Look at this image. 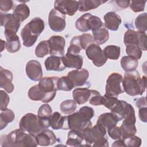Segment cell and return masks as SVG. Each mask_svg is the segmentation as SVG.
Returning <instances> with one entry per match:
<instances>
[{
  "label": "cell",
  "mask_w": 147,
  "mask_h": 147,
  "mask_svg": "<svg viewBox=\"0 0 147 147\" xmlns=\"http://www.w3.org/2000/svg\"><path fill=\"white\" fill-rule=\"evenodd\" d=\"M91 95V90L87 88H77L72 92L74 100L78 105H83L89 100Z\"/></svg>",
  "instance_id": "25"
},
{
  "label": "cell",
  "mask_w": 147,
  "mask_h": 147,
  "mask_svg": "<svg viewBox=\"0 0 147 147\" xmlns=\"http://www.w3.org/2000/svg\"><path fill=\"white\" fill-rule=\"evenodd\" d=\"M49 121L50 119H42L33 113H29L21 118L19 127L20 129L35 137L50 126Z\"/></svg>",
  "instance_id": "3"
},
{
  "label": "cell",
  "mask_w": 147,
  "mask_h": 147,
  "mask_svg": "<svg viewBox=\"0 0 147 147\" xmlns=\"http://www.w3.org/2000/svg\"><path fill=\"white\" fill-rule=\"evenodd\" d=\"M25 26L32 36L38 37L43 32L45 28V24L44 21L41 18L35 17L25 25Z\"/></svg>",
  "instance_id": "24"
},
{
  "label": "cell",
  "mask_w": 147,
  "mask_h": 147,
  "mask_svg": "<svg viewBox=\"0 0 147 147\" xmlns=\"http://www.w3.org/2000/svg\"><path fill=\"white\" fill-rule=\"evenodd\" d=\"M126 52L128 56H131L137 60L140 59L142 55L141 49L140 47L133 45H126Z\"/></svg>",
  "instance_id": "42"
},
{
  "label": "cell",
  "mask_w": 147,
  "mask_h": 147,
  "mask_svg": "<svg viewBox=\"0 0 147 147\" xmlns=\"http://www.w3.org/2000/svg\"><path fill=\"white\" fill-rule=\"evenodd\" d=\"M146 1H131L130 6L132 11L137 13L144 10Z\"/></svg>",
  "instance_id": "48"
},
{
  "label": "cell",
  "mask_w": 147,
  "mask_h": 147,
  "mask_svg": "<svg viewBox=\"0 0 147 147\" xmlns=\"http://www.w3.org/2000/svg\"><path fill=\"white\" fill-rule=\"evenodd\" d=\"M54 8L65 16H72L79 9V3L77 1L57 0L54 2Z\"/></svg>",
  "instance_id": "12"
},
{
  "label": "cell",
  "mask_w": 147,
  "mask_h": 147,
  "mask_svg": "<svg viewBox=\"0 0 147 147\" xmlns=\"http://www.w3.org/2000/svg\"><path fill=\"white\" fill-rule=\"evenodd\" d=\"M74 87H75L72 81L67 75L59 78L57 82L58 90L69 91H71Z\"/></svg>",
  "instance_id": "39"
},
{
  "label": "cell",
  "mask_w": 147,
  "mask_h": 147,
  "mask_svg": "<svg viewBox=\"0 0 147 147\" xmlns=\"http://www.w3.org/2000/svg\"><path fill=\"white\" fill-rule=\"evenodd\" d=\"M35 139L38 145L40 146L52 145L57 141L56 136L53 131L48 129L37 134Z\"/></svg>",
  "instance_id": "18"
},
{
  "label": "cell",
  "mask_w": 147,
  "mask_h": 147,
  "mask_svg": "<svg viewBox=\"0 0 147 147\" xmlns=\"http://www.w3.org/2000/svg\"><path fill=\"white\" fill-rule=\"evenodd\" d=\"M145 76L141 77L137 71L126 72L123 78L122 84L124 92L130 96L141 95L146 87Z\"/></svg>",
  "instance_id": "2"
},
{
  "label": "cell",
  "mask_w": 147,
  "mask_h": 147,
  "mask_svg": "<svg viewBox=\"0 0 147 147\" xmlns=\"http://www.w3.org/2000/svg\"><path fill=\"white\" fill-rule=\"evenodd\" d=\"M84 140L83 134L76 130H71L68 133L66 145L68 146H81Z\"/></svg>",
  "instance_id": "26"
},
{
  "label": "cell",
  "mask_w": 147,
  "mask_h": 147,
  "mask_svg": "<svg viewBox=\"0 0 147 147\" xmlns=\"http://www.w3.org/2000/svg\"><path fill=\"white\" fill-rule=\"evenodd\" d=\"M123 77L117 72L111 73L107 78L105 87V95L117 97L119 94L124 92L122 87Z\"/></svg>",
  "instance_id": "6"
},
{
  "label": "cell",
  "mask_w": 147,
  "mask_h": 147,
  "mask_svg": "<svg viewBox=\"0 0 147 147\" xmlns=\"http://www.w3.org/2000/svg\"><path fill=\"white\" fill-rule=\"evenodd\" d=\"M0 142L3 147L37 146L38 145L34 136L20 129L13 130L7 135L1 136Z\"/></svg>",
  "instance_id": "1"
},
{
  "label": "cell",
  "mask_w": 147,
  "mask_h": 147,
  "mask_svg": "<svg viewBox=\"0 0 147 147\" xmlns=\"http://www.w3.org/2000/svg\"><path fill=\"white\" fill-rule=\"evenodd\" d=\"M51 56L63 57L64 55L65 40L61 36H52L48 40Z\"/></svg>",
  "instance_id": "11"
},
{
  "label": "cell",
  "mask_w": 147,
  "mask_h": 147,
  "mask_svg": "<svg viewBox=\"0 0 147 147\" xmlns=\"http://www.w3.org/2000/svg\"><path fill=\"white\" fill-rule=\"evenodd\" d=\"M13 6V2L11 0H1L0 1V9L1 13L7 12L10 10Z\"/></svg>",
  "instance_id": "51"
},
{
  "label": "cell",
  "mask_w": 147,
  "mask_h": 147,
  "mask_svg": "<svg viewBox=\"0 0 147 147\" xmlns=\"http://www.w3.org/2000/svg\"><path fill=\"white\" fill-rule=\"evenodd\" d=\"M105 2H106V1L102 0H80L78 1V10L81 12L87 11L97 8L100 5H102Z\"/></svg>",
  "instance_id": "29"
},
{
  "label": "cell",
  "mask_w": 147,
  "mask_h": 147,
  "mask_svg": "<svg viewBox=\"0 0 147 147\" xmlns=\"http://www.w3.org/2000/svg\"><path fill=\"white\" fill-rule=\"evenodd\" d=\"M79 40L82 48L85 50L90 45L95 42L92 36L89 33H84L79 36Z\"/></svg>",
  "instance_id": "46"
},
{
  "label": "cell",
  "mask_w": 147,
  "mask_h": 147,
  "mask_svg": "<svg viewBox=\"0 0 147 147\" xmlns=\"http://www.w3.org/2000/svg\"><path fill=\"white\" fill-rule=\"evenodd\" d=\"M68 129L82 132L84 129L92 126V122L79 111L73 113L67 116Z\"/></svg>",
  "instance_id": "8"
},
{
  "label": "cell",
  "mask_w": 147,
  "mask_h": 147,
  "mask_svg": "<svg viewBox=\"0 0 147 147\" xmlns=\"http://www.w3.org/2000/svg\"><path fill=\"white\" fill-rule=\"evenodd\" d=\"M105 26L107 29L116 31L122 22L121 17L114 11H109L104 16Z\"/></svg>",
  "instance_id": "20"
},
{
  "label": "cell",
  "mask_w": 147,
  "mask_h": 147,
  "mask_svg": "<svg viewBox=\"0 0 147 147\" xmlns=\"http://www.w3.org/2000/svg\"><path fill=\"white\" fill-rule=\"evenodd\" d=\"M111 3H114L115 5V6L118 8V9H126L127 8L129 5L130 1L129 0H117V1H113L111 2Z\"/></svg>",
  "instance_id": "52"
},
{
  "label": "cell",
  "mask_w": 147,
  "mask_h": 147,
  "mask_svg": "<svg viewBox=\"0 0 147 147\" xmlns=\"http://www.w3.org/2000/svg\"><path fill=\"white\" fill-rule=\"evenodd\" d=\"M61 111L66 115L72 114L76 109V102L74 100L67 99L63 101L60 106Z\"/></svg>",
  "instance_id": "37"
},
{
  "label": "cell",
  "mask_w": 147,
  "mask_h": 147,
  "mask_svg": "<svg viewBox=\"0 0 147 147\" xmlns=\"http://www.w3.org/2000/svg\"><path fill=\"white\" fill-rule=\"evenodd\" d=\"M28 95L29 99L32 100H40L44 103L46 94L40 89L38 84L30 87L28 91Z\"/></svg>",
  "instance_id": "34"
},
{
  "label": "cell",
  "mask_w": 147,
  "mask_h": 147,
  "mask_svg": "<svg viewBox=\"0 0 147 147\" xmlns=\"http://www.w3.org/2000/svg\"><path fill=\"white\" fill-rule=\"evenodd\" d=\"M82 49V48L80 43L79 36L74 37L70 41L69 46L67 49V52L69 53L78 55Z\"/></svg>",
  "instance_id": "41"
},
{
  "label": "cell",
  "mask_w": 147,
  "mask_h": 147,
  "mask_svg": "<svg viewBox=\"0 0 147 147\" xmlns=\"http://www.w3.org/2000/svg\"><path fill=\"white\" fill-rule=\"evenodd\" d=\"M78 111L88 120H90L94 116V109L88 106H83Z\"/></svg>",
  "instance_id": "50"
},
{
  "label": "cell",
  "mask_w": 147,
  "mask_h": 147,
  "mask_svg": "<svg viewBox=\"0 0 147 147\" xmlns=\"http://www.w3.org/2000/svg\"><path fill=\"white\" fill-rule=\"evenodd\" d=\"M86 54L87 57L92 61L94 65L98 67L103 66L107 60L101 48L95 43L90 45L86 48Z\"/></svg>",
  "instance_id": "9"
},
{
  "label": "cell",
  "mask_w": 147,
  "mask_h": 147,
  "mask_svg": "<svg viewBox=\"0 0 147 147\" xmlns=\"http://www.w3.org/2000/svg\"><path fill=\"white\" fill-rule=\"evenodd\" d=\"M136 106L138 109L143 107H146V98L145 96H142L140 98H138L136 102Z\"/></svg>",
  "instance_id": "54"
},
{
  "label": "cell",
  "mask_w": 147,
  "mask_h": 147,
  "mask_svg": "<svg viewBox=\"0 0 147 147\" xmlns=\"http://www.w3.org/2000/svg\"><path fill=\"white\" fill-rule=\"evenodd\" d=\"M90 13H85L80 17L75 22L76 29L82 32H86L91 30V25L90 21Z\"/></svg>",
  "instance_id": "27"
},
{
  "label": "cell",
  "mask_w": 147,
  "mask_h": 147,
  "mask_svg": "<svg viewBox=\"0 0 147 147\" xmlns=\"http://www.w3.org/2000/svg\"><path fill=\"white\" fill-rule=\"evenodd\" d=\"M6 39L5 48L9 53H16L20 51L21 47L19 37L17 33L10 32H4Z\"/></svg>",
  "instance_id": "17"
},
{
  "label": "cell",
  "mask_w": 147,
  "mask_h": 147,
  "mask_svg": "<svg viewBox=\"0 0 147 147\" xmlns=\"http://www.w3.org/2000/svg\"><path fill=\"white\" fill-rule=\"evenodd\" d=\"M112 146H125V145L123 142V140L119 139L114 142V143L112 145Z\"/></svg>",
  "instance_id": "55"
},
{
  "label": "cell",
  "mask_w": 147,
  "mask_h": 147,
  "mask_svg": "<svg viewBox=\"0 0 147 147\" xmlns=\"http://www.w3.org/2000/svg\"><path fill=\"white\" fill-rule=\"evenodd\" d=\"M119 121V120L117 115L111 112L103 113L100 115L98 118L96 123L100 125L106 129H107L117 126Z\"/></svg>",
  "instance_id": "23"
},
{
  "label": "cell",
  "mask_w": 147,
  "mask_h": 147,
  "mask_svg": "<svg viewBox=\"0 0 147 147\" xmlns=\"http://www.w3.org/2000/svg\"><path fill=\"white\" fill-rule=\"evenodd\" d=\"M135 26L141 32H145L147 30V14L144 13L138 15L135 20Z\"/></svg>",
  "instance_id": "40"
},
{
  "label": "cell",
  "mask_w": 147,
  "mask_h": 147,
  "mask_svg": "<svg viewBox=\"0 0 147 147\" xmlns=\"http://www.w3.org/2000/svg\"><path fill=\"white\" fill-rule=\"evenodd\" d=\"M92 32V37L95 42L98 45H102L106 42L109 38V33L105 27H100Z\"/></svg>",
  "instance_id": "28"
},
{
  "label": "cell",
  "mask_w": 147,
  "mask_h": 147,
  "mask_svg": "<svg viewBox=\"0 0 147 147\" xmlns=\"http://www.w3.org/2000/svg\"><path fill=\"white\" fill-rule=\"evenodd\" d=\"M138 64V60L130 56H123L121 60V65L126 72L135 71Z\"/></svg>",
  "instance_id": "31"
},
{
  "label": "cell",
  "mask_w": 147,
  "mask_h": 147,
  "mask_svg": "<svg viewBox=\"0 0 147 147\" xmlns=\"http://www.w3.org/2000/svg\"><path fill=\"white\" fill-rule=\"evenodd\" d=\"M103 52L107 59L118 60L121 54V48L117 45H110L104 48Z\"/></svg>",
  "instance_id": "35"
},
{
  "label": "cell",
  "mask_w": 147,
  "mask_h": 147,
  "mask_svg": "<svg viewBox=\"0 0 147 147\" xmlns=\"http://www.w3.org/2000/svg\"><path fill=\"white\" fill-rule=\"evenodd\" d=\"M139 118L143 122H147V107H143L139 109Z\"/></svg>",
  "instance_id": "53"
},
{
  "label": "cell",
  "mask_w": 147,
  "mask_h": 147,
  "mask_svg": "<svg viewBox=\"0 0 147 147\" xmlns=\"http://www.w3.org/2000/svg\"><path fill=\"white\" fill-rule=\"evenodd\" d=\"M21 36L23 41V45L26 47L33 46L38 38V37L32 36L25 26L23 28L21 32Z\"/></svg>",
  "instance_id": "36"
},
{
  "label": "cell",
  "mask_w": 147,
  "mask_h": 147,
  "mask_svg": "<svg viewBox=\"0 0 147 147\" xmlns=\"http://www.w3.org/2000/svg\"><path fill=\"white\" fill-rule=\"evenodd\" d=\"M59 78L48 76L42 78L38 84L40 89L46 94L44 103L51 102L55 97L57 89V82Z\"/></svg>",
  "instance_id": "4"
},
{
  "label": "cell",
  "mask_w": 147,
  "mask_h": 147,
  "mask_svg": "<svg viewBox=\"0 0 147 147\" xmlns=\"http://www.w3.org/2000/svg\"><path fill=\"white\" fill-rule=\"evenodd\" d=\"M13 76L12 72L7 69L0 67V87L3 88L7 93H11L14 86L12 83Z\"/></svg>",
  "instance_id": "16"
},
{
  "label": "cell",
  "mask_w": 147,
  "mask_h": 147,
  "mask_svg": "<svg viewBox=\"0 0 147 147\" xmlns=\"http://www.w3.org/2000/svg\"><path fill=\"white\" fill-rule=\"evenodd\" d=\"M109 136L113 140H119L122 138V133L120 127L115 126L107 129Z\"/></svg>",
  "instance_id": "47"
},
{
  "label": "cell",
  "mask_w": 147,
  "mask_h": 147,
  "mask_svg": "<svg viewBox=\"0 0 147 147\" xmlns=\"http://www.w3.org/2000/svg\"><path fill=\"white\" fill-rule=\"evenodd\" d=\"M125 146L129 147H138L141 145L142 140L141 139L135 135L127 137L122 139Z\"/></svg>",
  "instance_id": "45"
},
{
  "label": "cell",
  "mask_w": 147,
  "mask_h": 147,
  "mask_svg": "<svg viewBox=\"0 0 147 147\" xmlns=\"http://www.w3.org/2000/svg\"><path fill=\"white\" fill-rule=\"evenodd\" d=\"M49 46L48 40L40 41L35 49V55L37 57L42 58L49 54Z\"/></svg>",
  "instance_id": "38"
},
{
  "label": "cell",
  "mask_w": 147,
  "mask_h": 147,
  "mask_svg": "<svg viewBox=\"0 0 147 147\" xmlns=\"http://www.w3.org/2000/svg\"><path fill=\"white\" fill-rule=\"evenodd\" d=\"M13 14L16 18H17L21 22H22L29 17V7L28 5L24 3L18 4L15 7Z\"/></svg>",
  "instance_id": "30"
},
{
  "label": "cell",
  "mask_w": 147,
  "mask_h": 147,
  "mask_svg": "<svg viewBox=\"0 0 147 147\" xmlns=\"http://www.w3.org/2000/svg\"><path fill=\"white\" fill-rule=\"evenodd\" d=\"M63 61L66 67L79 69L82 68L83 64V57L80 55L72 54L67 52L65 56L62 57Z\"/></svg>",
  "instance_id": "19"
},
{
  "label": "cell",
  "mask_w": 147,
  "mask_h": 147,
  "mask_svg": "<svg viewBox=\"0 0 147 147\" xmlns=\"http://www.w3.org/2000/svg\"><path fill=\"white\" fill-rule=\"evenodd\" d=\"M48 25L49 28L55 32H61L66 26L65 16L55 8L52 9L48 16Z\"/></svg>",
  "instance_id": "10"
},
{
  "label": "cell",
  "mask_w": 147,
  "mask_h": 147,
  "mask_svg": "<svg viewBox=\"0 0 147 147\" xmlns=\"http://www.w3.org/2000/svg\"><path fill=\"white\" fill-rule=\"evenodd\" d=\"M135 123V122L126 119L123 120L121 126H120L122 133V139H123L129 136L135 135V134L137 133Z\"/></svg>",
  "instance_id": "32"
},
{
  "label": "cell",
  "mask_w": 147,
  "mask_h": 147,
  "mask_svg": "<svg viewBox=\"0 0 147 147\" xmlns=\"http://www.w3.org/2000/svg\"><path fill=\"white\" fill-rule=\"evenodd\" d=\"M123 42L125 45H133L146 51V34L145 32L128 29L124 34Z\"/></svg>",
  "instance_id": "7"
},
{
  "label": "cell",
  "mask_w": 147,
  "mask_h": 147,
  "mask_svg": "<svg viewBox=\"0 0 147 147\" xmlns=\"http://www.w3.org/2000/svg\"><path fill=\"white\" fill-rule=\"evenodd\" d=\"M0 98H1V105L0 110H3L7 108V105L10 101V98L8 94L3 90H0Z\"/></svg>",
  "instance_id": "49"
},
{
  "label": "cell",
  "mask_w": 147,
  "mask_h": 147,
  "mask_svg": "<svg viewBox=\"0 0 147 147\" xmlns=\"http://www.w3.org/2000/svg\"><path fill=\"white\" fill-rule=\"evenodd\" d=\"M84 140L88 146L92 145L106 138V129L100 125L96 123L94 126H89L84 129L82 132Z\"/></svg>",
  "instance_id": "5"
},
{
  "label": "cell",
  "mask_w": 147,
  "mask_h": 147,
  "mask_svg": "<svg viewBox=\"0 0 147 147\" xmlns=\"http://www.w3.org/2000/svg\"><path fill=\"white\" fill-rule=\"evenodd\" d=\"M50 126L54 130H68L67 116H63L59 112L53 113L50 118Z\"/></svg>",
  "instance_id": "22"
},
{
  "label": "cell",
  "mask_w": 147,
  "mask_h": 147,
  "mask_svg": "<svg viewBox=\"0 0 147 147\" xmlns=\"http://www.w3.org/2000/svg\"><path fill=\"white\" fill-rule=\"evenodd\" d=\"M105 96H102L100 93L95 90H91V95L89 99V103L93 106L102 105L104 102Z\"/></svg>",
  "instance_id": "44"
},
{
  "label": "cell",
  "mask_w": 147,
  "mask_h": 147,
  "mask_svg": "<svg viewBox=\"0 0 147 147\" xmlns=\"http://www.w3.org/2000/svg\"><path fill=\"white\" fill-rule=\"evenodd\" d=\"M26 74L31 80L37 82L42 78V70L40 63L35 60L29 61L25 67Z\"/></svg>",
  "instance_id": "14"
},
{
  "label": "cell",
  "mask_w": 147,
  "mask_h": 147,
  "mask_svg": "<svg viewBox=\"0 0 147 147\" xmlns=\"http://www.w3.org/2000/svg\"><path fill=\"white\" fill-rule=\"evenodd\" d=\"M52 114V110L51 107L48 104H44L41 105L37 112V116L42 119H50Z\"/></svg>",
  "instance_id": "43"
},
{
  "label": "cell",
  "mask_w": 147,
  "mask_h": 147,
  "mask_svg": "<svg viewBox=\"0 0 147 147\" xmlns=\"http://www.w3.org/2000/svg\"><path fill=\"white\" fill-rule=\"evenodd\" d=\"M14 118L15 115L11 110L6 108L3 110H1L0 129H3L9 123L13 122Z\"/></svg>",
  "instance_id": "33"
},
{
  "label": "cell",
  "mask_w": 147,
  "mask_h": 147,
  "mask_svg": "<svg viewBox=\"0 0 147 147\" xmlns=\"http://www.w3.org/2000/svg\"><path fill=\"white\" fill-rule=\"evenodd\" d=\"M67 76L72 81L74 87H80L84 85L89 77V72L85 68L74 69L69 71Z\"/></svg>",
  "instance_id": "15"
},
{
  "label": "cell",
  "mask_w": 147,
  "mask_h": 147,
  "mask_svg": "<svg viewBox=\"0 0 147 147\" xmlns=\"http://www.w3.org/2000/svg\"><path fill=\"white\" fill-rule=\"evenodd\" d=\"M21 22L11 13H1V26H4L5 32L17 33Z\"/></svg>",
  "instance_id": "13"
},
{
  "label": "cell",
  "mask_w": 147,
  "mask_h": 147,
  "mask_svg": "<svg viewBox=\"0 0 147 147\" xmlns=\"http://www.w3.org/2000/svg\"><path fill=\"white\" fill-rule=\"evenodd\" d=\"M44 65L47 71H62L66 69L62 57L51 56L47 57L44 62Z\"/></svg>",
  "instance_id": "21"
}]
</instances>
